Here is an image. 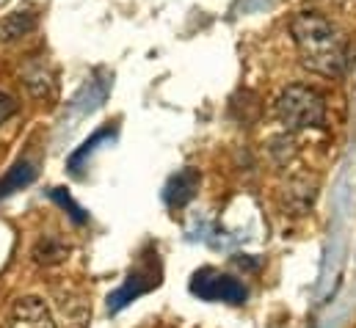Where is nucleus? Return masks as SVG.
Wrapping results in <instances>:
<instances>
[{
    "mask_svg": "<svg viewBox=\"0 0 356 328\" xmlns=\"http://www.w3.org/2000/svg\"><path fill=\"white\" fill-rule=\"evenodd\" d=\"M199 182H202V174L196 168H179L177 174H172V179L166 182L163 188V199L169 207H185L196 190H199Z\"/></svg>",
    "mask_w": 356,
    "mask_h": 328,
    "instance_id": "obj_6",
    "label": "nucleus"
},
{
    "mask_svg": "<svg viewBox=\"0 0 356 328\" xmlns=\"http://www.w3.org/2000/svg\"><path fill=\"white\" fill-rule=\"evenodd\" d=\"M36 14L31 11H11L0 19V44H11L22 36H28L33 28H36Z\"/></svg>",
    "mask_w": 356,
    "mask_h": 328,
    "instance_id": "obj_7",
    "label": "nucleus"
},
{
    "mask_svg": "<svg viewBox=\"0 0 356 328\" xmlns=\"http://www.w3.org/2000/svg\"><path fill=\"white\" fill-rule=\"evenodd\" d=\"M36 179V168L31 161H19V163H14L8 168V174L0 179V199H6V196H11L14 190H22L25 185H31Z\"/></svg>",
    "mask_w": 356,
    "mask_h": 328,
    "instance_id": "obj_8",
    "label": "nucleus"
},
{
    "mask_svg": "<svg viewBox=\"0 0 356 328\" xmlns=\"http://www.w3.org/2000/svg\"><path fill=\"white\" fill-rule=\"evenodd\" d=\"M8 328H58V326H56V318H53L50 306L42 298L28 295V298H19L11 306Z\"/></svg>",
    "mask_w": 356,
    "mask_h": 328,
    "instance_id": "obj_5",
    "label": "nucleus"
},
{
    "mask_svg": "<svg viewBox=\"0 0 356 328\" xmlns=\"http://www.w3.org/2000/svg\"><path fill=\"white\" fill-rule=\"evenodd\" d=\"M158 284H161V262H158V259H147L144 265H138L136 270H130L127 281L108 298V312H111V315L122 312L130 301L141 298L144 293L155 290Z\"/></svg>",
    "mask_w": 356,
    "mask_h": 328,
    "instance_id": "obj_4",
    "label": "nucleus"
},
{
    "mask_svg": "<svg viewBox=\"0 0 356 328\" xmlns=\"http://www.w3.org/2000/svg\"><path fill=\"white\" fill-rule=\"evenodd\" d=\"M191 293L202 301H224V304H232V306H241L246 304V295L249 290L243 287V281H238L235 276L229 273H221L216 268H202L191 276Z\"/></svg>",
    "mask_w": 356,
    "mask_h": 328,
    "instance_id": "obj_3",
    "label": "nucleus"
},
{
    "mask_svg": "<svg viewBox=\"0 0 356 328\" xmlns=\"http://www.w3.org/2000/svg\"><path fill=\"white\" fill-rule=\"evenodd\" d=\"M14 113H17V102H14L8 94H3V91H0V124H6Z\"/></svg>",
    "mask_w": 356,
    "mask_h": 328,
    "instance_id": "obj_12",
    "label": "nucleus"
},
{
    "mask_svg": "<svg viewBox=\"0 0 356 328\" xmlns=\"http://www.w3.org/2000/svg\"><path fill=\"white\" fill-rule=\"evenodd\" d=\"M290 33L298 58L309 72L323 78H340L348 69V42L326 17L301 11L290 19Z\"/></svg>",
    "mask_w": 356,
    "mask_h": 328,
    "instance_id": "obj_1",
    "label": "nucleus"
},
{
    "mask_svg": "<svg viewBox=\"0 0 356 328\" xmlns=\"http://www.w3.org/2000/svg\"><path fill=\"white\" fill-rule=\"evenodd\" d=\"M276 119L284 130H318L326 124V102L309 85H287L276 97Z\"/></svg>",
    "mask_w": 356,
    "mask_h": 328,
    "instance_id": "obj_2",
    "label": "nucleus"
},
{
    "mask_svg": "<svg viewBox=\"0 0 356 328\" xmlns=\"http://www.w3.org/2000/svg\"><path fill=\"white\" fill-rule=\"evenodd\" d=\"M111 136H113L111 130H99V133H94L89 141H86V144H83V147H81V149H78V152H75V155L70 158V168H72V171H78L81 161H83L86 155H91V152H94V147H97L99 141H105V138H111Z\"/></svg>",
    "mask_w": 356,
    "mask_h": 328,
    "instance_id": "obj_11",
    "label": "nucleus"
},
{
    "mask_svg": "<svg viewBox=\"0 0 356 328\" xmlns=\"http://www.w3.org/2000/svg\"><path fill=\"white\" fill-rule=\"evenodd\" d=\"M50 199H53V202H58L64 210H70V215H72V221H75V224H86V221H89L86 210H83L81 204H75V202H72V196H70L64 188H53V190H50Z\"/></svg>",
    "mask_w": 356,
    "mask_h": 328,
    "instance_id": "obj_10",
    "label": "nucleus"
},
{
    "mask_svg": "<svg viewBox=\"0 0 356 328\" xmlns=\"http://www.w3.org/2000/svg\"><path fill=\"white\" fill-rule=\"evenodd\" d=\"M33 256H36V262L56 265V262H61L67 256V246L58 243V240H53V238H47V240H42L39 246L33 248Z\"/></svg>",
    "mask_w": 356,
    "mask_h": 328,
    "instance_id": "obj_9",
    "label": "nucleus"
}]
</instances>
